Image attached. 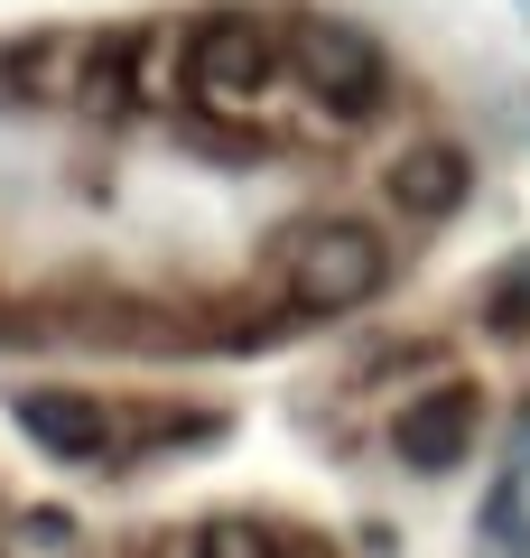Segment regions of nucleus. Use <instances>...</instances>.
<instances>
[{
	"label": "nucleus",
	"instance_id": "obj_1",
	"mask_svg": "<svg viewBox=\"0 0 530 558\" xmlns=\"http://www.w3.org/2000/svg\"><path fill=\"white\" fill-rule=\"evenodd\" d=\"M392 279V242L373 233V223L353 215H326L308 223V233H289V252H279V289H289V307H308V317H345V307H363Z\"/></svg>",
	"mask_w": 530,
	"mask_h": 558
},
{
	"label": "nucleus",
	"instance_id": "obj_2",
	"mask_svg": "<svg viewBox=\"0 0 530 558\" xmlns=\"http://www.w3.org/2000/svg\"><path fill=\"white\" fill-rule=\"evenodd\" d=\"M270 75H279V38L261 20H242V10H224V20H205L186 38V94L205 112H252L270 94Z\"/></svg>",
	"mask_w": 530,
	"mask_h": 558
},
{
	"label": "nucleus",
	"instance_id": "obj_3",
	"mask_svg": "<svg viewBox=\"0 0 530 558\" xmlns=\"http://www.w3.org/2000/svg\"><path fill=\"white\" fill-rule=\"evenodd\" d=\"M279 57H289V75L308 84L326 112H373L382 102V47L363 38V28H345V20H298L289 38H279Z\"/></svg>",
	"mask_w": 530,
	"mask_h": 558
},
{
	"label": "nucleus",
	"instance_id": "obj_4",
	"mask_svg": "<svg viewBox=\"0 0 530 558\" xmlns=\"http://www.w3.org/2000/svg\"><path fill=\"white\" fill-rule=\"evenodd\" d=\"M474 428H484V391H474V381H437V391H419L410 410L392 418V457L410 465V475H447V465H466Z\"/></svg>",
	"mask_w": 530,
	"mask_h": 558
},
{
	"label": "nucleus",
	"instance_id": "obj_5",
	"mask_svg": "<svg viewBox=\"0 0 530 558\" xmlns=\"http://www.w3.org/2000/svg\"><path fill=\"white\" fill-rule=\"evenodd\" d=\"M10 418H20L28 438L47 447L57 465H94V457H112V410H103L94 391H57V381H28V391H10Z\"/></svg>",
	"mask_w": 530,
	"mask_h": 558
},
{
	"label": "nucleus",
	"instance_id": "obj_6",
	"mask_svg": "<svg viewBox=\"0 0 530 558\" xmlns=\"http://www.w3.org/2000/svg\"><path fill=\"white\" fill-rule=\"evenodd\" d=\"M382 196H392L400 215L437 223V215H456V205L474 196V168H466V149H456V140H410V149L382 168Z\"/></svg>",
	"mask_w": 530,
	"mask_h": 558
},
{
	"label": "nucleus",
	"instance_id": "obj_7",
	"mask_svg": "<svg viewBox=\"0 0 530 558\" xmlns=\"http://www.w3.org/2000/svg\"><path fill=\"white\" fill-rule=\"evenodd\" d=\"M75 102L94 121H121L140 102V28H103L94 47H84V65H75Z\"/></svg>",
	"mask_w": 530,
	"mask_h": 558
},
{
	"label": "nucleus",
	"instance_id": "obj_8",
	"mask_svg": "<svg viewBox=\"0 0 530 558\" xmlns=\"http://www.w3.org/2000/svg\"><path fill=\"white\" fill-rule=\"evenodd\" d=\"M484 326H493V336H530V252L484 289Z\"/></svg>",
	"mask_w": 530,
	"mask_h": 558
},
{
	"label": "nucleus",
	"instance_id": "obj_9",
	"mask_svg": "<svg viewBox=\"0 0 530 558\" xmlns=\"http://www.w3.org/2000/svg\"><path fill=\"white\" fill-rule=\"evenodd\" d=\"M186 558H279V539L261 531V521H205Z\"/></svg>",
	"mask_w": 530,
	"mask_h": 558
}]
</instances>
